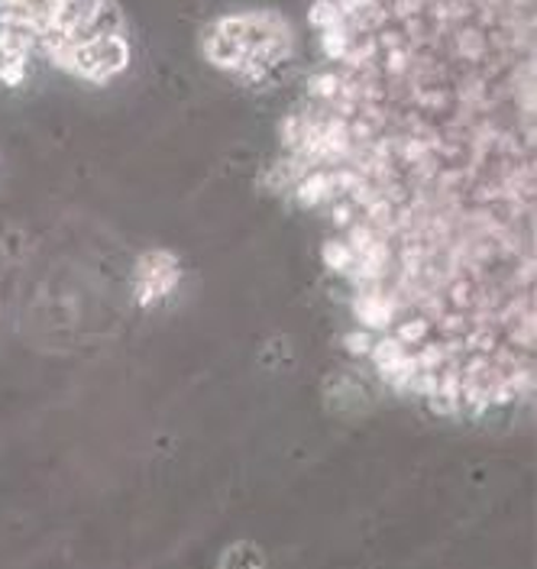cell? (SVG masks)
Instances as JSON below:
<instances>
[{
  "label": "cell",
  "instance_id": "1",
  "mask_svg": "<svg viewBox=\"0 0 537 569\" xmlns=\"http://www.w3.org/2000/svg\"><path fill=\"white\" fill-rule=\"evenodd\" d=\"M272 181L321 233L344 347L434 415L535 395V0H318Z\"/></svg>",
  "mask_w": 537,
  "mask_h": 569
}]
</instances>
